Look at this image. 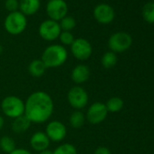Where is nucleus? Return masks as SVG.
Segmentation results:
<instances>
[{
	"label": "nucleus",
	"mask_w": 154,
	"mask_h": 154,
	"mask_svg": "<svg viewBox=\"0 0 154 154\" xmlns=\"http://www.w3.org/2000/svg\"><path fill=\"white\" fill-rule=\"evenodd\" d=\"M54 111L51 96L45 92L33 93L25 103V115L31 122L42 123L46 122Z\"/></svg>",
	"instance_id": "f257e3e1"
},
{
	"label": "nucleus",
	"mask_w": 154,
	"mask_h": 154,
	"mask_svg": "<svg viewBox=\"0 0 154 154\" xmlns=\"http://www.w3.org/2000/svg\"><path fill=\"white\" fill-rule=\"evenodd\" d=\"M67 56V51L63 45H52L45 49L41 60L47 68H56L65 63Z\"/></svg>",
	"instance_id": "f03ea898"
},
{
	"label": "nucleus",
	"mask_w": 154,
	"mask_h": 154,
	"mask_svg": "<svg viewBox=\"0 0 154 154\" xmlns=\"http://www.w3.org/2000/svg\"><path fill=\"white\" fill-rule=\"evenodd\" d=\"M4 26L6 31L13 35L22 34L27 26L26 17L20 11L9 13L5 19Z\"/></svg>",
	"instance_id": "7ed1b4c3"
},
{
	"label": "nucleus",
	"mask_w": 154,
	"mask_h": 154,
	"mask_svg": "<svg viewBox=\"0 0 154 154\" xmlns=\"http://www.w3.org/2000/svg\"><path fill=\"white\" fill-rule=\"evenodd\" d=\"M3 112L13 119L25 114V103L18 97L9 95L4 98L1 103Z\"/></svg>",
	"instance_id": "20e7f679"
},
{
	"label": "nucleus",
	"mask_w": 154,
	"mask_h": 154,
	"mask_svg": "<svg viewBox=\"0 0 154 154\" xmlns=\"http://www.w3.org/2000/svg\"><path fill=\"white\" fill-rule=\"evenodd\" d=\"M131 44V36L125 32H117L112 34L108 41V46L113 53H122L128 50Z\"/></svg>",
	"instance_id": "39448f33"
},
{
	"label": "nucleus",
	"mask_w": 154,
	"mask_h": 154,
	"mask_svg": "<svg viewBox=\"0 0 154 154\" xmlns=\"http://www.w3.org/2000/svg\"><path fill=\"white\" fill-rule=\"evenodd\" d=\"M46 13L49 19L59 22L67 16V3L64 0H49L46 4Z\"/></svg>",
	"instance_id": "423d86ee"
},
{
	"label": "nucleus",
	"mask_w": 154,
	"mask_h": 154,
	"mask_svg": "<svg viewBox=\"0 0 154 154\" xmlns=\"http://www.w3.org/2000/svg\"><path fill=\"white\" fill-rule=\"evenodd\" d=\"M70 105L77 110L85 108L88 103V94L81 86H73L70 89L67 95Z\"/></svg>",
	"instance_id": "0eeeda50"
},
{
	"label": "nucleus",
	"mask_w": 154,
	"mask_h": 154,
	"mask_svg": "<svg viewBox=\"0 0 154 154\" xmlns=\"http://www.w3.org/2000/svg\"><path fill=\"white\" fill-rule=\"evenodd\" d=\"M71 52L76 59L85 61L92 55L93 47L88 40L85 38H77L74 39L73 43L71 45Z\"/></svg>",
	"instance_id": "6e6552de"
},
{
	"label": "nucleus",
	"mask_w": 154,
	"mask_h": 154,
	"mask_svg": "<svg viewBox=\"0 0 154 154\" xmlns=\"http://www.w3.org/2000/svg\"><path fill=\"white\" fill-rule=\"evenodd\" d=\"M40 36L46 41H54L59 38L62 32L59 23L51 19L45 20L41 23L38 29Z\"/></svg>",
	"instance_id": "1a4fd4ad"
},
{
	"label": "nucleus",
	"mask_w": 154,
	"mask_h": 154,
	"mask_svg": "<svg viewBox=\"0 0 154 154\" xmlns=\"http://www.w3.org/2000/svg\"><path fill=\"white\" fill-rule=\"evenodd\" d=\"M94 17L98 23L107 25L113 21L115 17V12L110 5L101 3L94 9Z\"/></svg>",
	"instance_id": "9d476101"
},
{
	"label": "nucleus",
	"mask_w": 154,
	"mask_h": 154,
	"mask_svg": "<svg viewBox=\"0 0 154 154\" xmlns=\"http://www.w3.org/2000/svg\"><path fill=\"white\" fill-rule=\"evenodd\" d=\"M108 111L104 103L97 102L93 103L86 113V118L88 122L92 124H98L101 123L105 120L107 117Z\"/></svg>",
	"instance_id": "9b49d317"
},
{
	"label": "nucleus",
	"mask_w": 154,
	"mask_h": 154,
	"mask_svg": "<svg viewBox=\"0 0 154 154\" xmlns=\"http://www.w3.org/2000/svg\"><path fill=\"white\" fill-rule=\"evenodd\" d=\"M45 134L49 138L50 140L53 141H61L66 136V127L63 123L58 121L51 122L46 126V132Z\"/></svg>",
	"instance_id": "f8f14e48"
},
{
	"label": "nucleus",
	"mask_w": 154,
	"mask_h": 154,
	"mask_svg": "<svg viewBox=\"0 0 154 154\" xmlns=\"http://www.w3.org/2000/svg\"><path fill=\"white\" fill-rule=\"evenodd\" d=\"M30 144L35 150L41 152L47 149L50 145V140L45 132L37 131L33 134L30 140Z\"/></svg>",
	"instance_id": "ddd939ff"
},
{
	"label": "nucleus",
	"mask_w": 154,
	"mask_h": 154,
	"mask_svg": "<svg viewBox=\"0 0 154 154\" xmlns=\"http://www.w3.org/2000/svg\"><path fill=\"white\" fill-rule=\"evenodd\" d=\"M90 77V69L85 64H78L76 65L71 74V78L75 84H84L85 83Z\"/></svg>",
	"instance_id": "4468645a"
},
{
	"label": "nucleus",
	"mask_w": 154,
	"mask_h": 154,
	"mask_svg": "<svg viewBox=\"0 0 154 154\" xmlns=\"http://www.w3.org/2000/svg\"><path fill=\"white\" fill-rule=\"evenodd\" d=\"M40 7V0H20L19 1V11L26 17L36 14Z\"/></svg>",
	"instance_id": "2eb2a0df"
},
{
	"label": "nucleus",
	"mask_w": 154,
	"mask_h": 154,
	"mask_svg": "<svg viewBox=\"0 0 154 154\" xmlns=\"http://www.w3.org/2000/svg\"><path fill=\"white\" fill-rule=\"evenodd\" d=\"M47 67L41 59H35L32 61L28 65V71L34 77H41L45 74Z\"/></svg>",
	"instance_id": "dca6fc26"
},
{
	"label": "nucleus",
	"mask_w": 154,
	"mask_h": 154,
	"mask_svg": "<svg viewBox=\"0 0 154 154\" xmlns=\"http://www.w3.org/2000/svg\"><path fill=\"white\" fill-rule=\"evenodd\" d=\"M30 125H31V122L25 114H23L14 120L12 124V129L16 133H22L26 131L29 129Z\"/></svg>",
	"instance_id": "f3484780"
},
{
	"label": "nucleus",
	"mask_w": 154,
	"mask_h": 154,
	"mask_svg": "<svg viewBox=\"0 0 154 154\" xmlns=\"http://www.w3.org/2000/svg\"><path fill=\"white\" fill-rule=\"evenodd\" d=\"M85 116L80 111L73 112L71 114L70 120H69L71 126L75 129H79V128L83 127V125L85 124Z\"/></svg>",
	"instance_id": "a211bd4d"
},
{
	"label": "nucleus",
	"mask_w": 154,
	"mask_h": 154,
	"mask_svg": "<svg viewBox=\"0 0 154 154\" xmlns=\"http://www.w3.org/2000/svg\"><path fill=\"white\" fill-rule=\"evenodd\" d=\"M143 19L149 24H154V2L146 3L141 10Z\"/></svg>",
	"instance_id": "6ab92c4d"
},
{
	"label": "nucleus",
	"mask_w": 154,
	"mask_h": 154,
	"mask_svg": "<svg viewBox=\"0 0 154 154\" xmlns=\"http://www.w3.org/2000/svg\"><path fill=\"white\" fill-rule=\"evenodd\" d=\"M108 112H118L123 107V101L119 97H112L105 104Z\"/></svg>",
	"instance_id": "aec40b11"
},
{
	"label": "nucleus",
	"mask_w": 154,
	"mask_h": 154,
	"mask_svg": "<svg viewBox=\"0 0 154 154\" xmlns=\"http://www.w3.org/2000/svg\"><path fill=\"white\" fill-rule=\"evenodd\" d=\"M0 148L1 149L7 153L12 152L14 149H16V141L13 140V138L9 136H4L0 139Z\"/></svg>",
	"instance_id": "412c9836"
},
{
	"label": "nucleus",
	"mask_w": 154,
	"mask_h": 154,
	"mask_svg": "<svg viewBox=\"0 0 154 154\" xmlns=\"http://www.w3.org/2000/svg\"><path fill=\"white\" fill-rule=\"evenodd\" d=\"M116 63H117V56H116L115 53L110 51V52H106L103 55L102 64L104 68H106V69L112 68L113 66H115Z\"/></svg>",
	"instance_id": "4be33fe9"
},
{
	"label": "nucleus",
	"mask_w": 154,
	"mask_h": 154,
	"mask_svg": "<svg viewBox=\"0 0 154 154\" xmlns=\"http://www.w3.org/2000/svg\"><path fill=\"white\" fill-rule=\"evenodd\" d=\"M59 26L61 27L62 31H68L71 32L76 26V21L74 19V17H70V16H66L64 17L63 19H61L59 22Z\"/></svg>",
	"instance_id": "5701e85b"
},
{
	"label": "nucleus",
	"mask_w": 154,
	"mask_h": 154,
	"mask_svg": "<svg viewBox=\"0 0 154 154\" xmlns=\"http://www.w3.org/2000/svg\"><path fill=\"white\" fill-rule=\"evenodd\" d=\"M53 154H77V150L72 144L64 143L56 148Z\"/></svg>",
	"instance_id": "b1692460"
},
{
	"label": "nucleus",
	"mask_w": 154,
	"mask_h": 154,
	"mask_svg": "<svg viewBox=\"0 0 154 154\" xmlns=\"http://www.w3.org/2000/svg\"><path fill=\"white\" fill-rule=\"evenodd\" d=\"M59 39L61 41V43L64 45H70L73 43L74 41V36L71 32L68 31H62L60 35H59Z\"/></svg>",
	"instance_id": "393cba45"
},
{
	"label": "nucleus",
	"mask_w": 154,
	"mask_h": 154,
	"mask_svg": "<svg viewBox=\"0 0 154 154\" xmlns=\"http://www.w3.org/2000/svg\"><path fill=\"white\" fill-rule=\"evenodd\" d=\"M5 8L9 13L19 11V1L18 0H6Z\"/></svg>",
	"instance_id": "a878e982"
},
{
	"label": "nucleus",
	"mask_w": 154,
	"mask_h": 154,
	"mask_svg": "<svg viewBox=\"0 0 154 154\" xmlns=\"http://www.w3.org/2000/svg\"><path fill=\"white\" fill-rule=\"evenodd\" d=\"M94 154H112L110 149L106 147H99L95 149Z\"/></svg>",
	"instance_id": "bb28decb"
},
{
	"label": "nucleus",
	"mask_w": 154,
	"mask_h": 154,
	"mask_svg": "<svg viewBox=\"0 0 154 154\" xmlns=\"http://www.w3.org/2000/svg\"><path fill=\"white\" fill-rule=\"evenodd\" d=\"M9 154H31V153H30V151H28L27 149H16Z\"/></svg>",
	"instance_id": "cd10ccee"
},
{
	"label": "nucleus",
	"mask_w": 154,
	"mask_h": 154,
	"mask_svg": "<svg viewBox=\"0 0 154 154\" xmlns=\"http://www.w3.org/2000/svg\"><path fill=\"white\" fill-rule=\"evenodd\" d=\"M4 123H5V121H4V118L0 115V129H2L3 126H4Z\"/></svg>",
	"instance_id": "c85d7f7f"
},
{
	"label": "nucleus",
	"mask_w": 154,
	"mask_h": 154,
	"mask_svg": "<svg viewBox=\"0 0 154 154\" xmlns=\"http://www.w3.org/2000/svg\"><path fill=\"white\" fill-rule=\"evenodd\" d=\"M39 154H53V152H52V151H50V150H48V149H46V150L41 151Z\"/></svg>",
	"instance_id": "c756f323"
},
{
	"label": "nucleus",
	"mask_w": 154,
	"mask_h": 154,
	"mask_svg": "<svg viewBox=\"0 0 154 154\" xmlns=\"http://www.w3.org/2000/svg\"><path fill=\"white\" fill-rule=\"evenodd\" d=\"M3 53V46L0 45V54H1Z\"/></svg>",
	"instance_id": "7c9ffc66"
}]
</instances>
